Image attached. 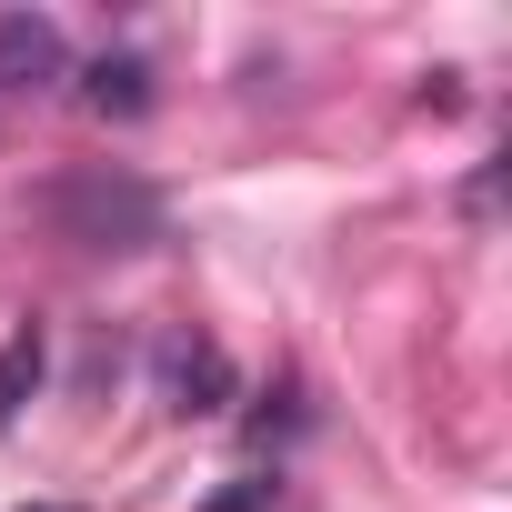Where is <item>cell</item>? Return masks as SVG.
I'll return each instance as SVG.
<instances>
[{"instance_id": "obj_1", "label": "cell", "mask_w": 512, "mask_h": 512, "mask_svg": "<svg viewBox=\"0 0 512 512\" xmlns=\"http://www.w3.org/2000/svg\"><path fill=\"white\" fill-rule=\"evenodd\" d=\"M51 221H61L71 241H91V251H131V241L161 231V201H151L141 181H121V171H81V181L51 191Z\"/></svg>"}, {"instance_id": "obj_2", "label": "cell", "mask_w": 512, "mask_h": 512, "mask_svg": "<svg viewBox=\"0 0 512 512\" xmlns=\"http://www.w3.org/2000/svg\"><path fill=\"white\" fill-rule=\"evenodd\" d=\"M71 81V41L51 11H0V91H51Z\"/></svg>"}, {"instance_id": "obj_3", "label": "cell", "mask_w": 512, "mask_h": 512, "mask_svg": "<svg viewBox=\"0 0 512 512\" xmlns=\"http://www.w3.org/2000/svg\"><path fill=\"white\" fill-rule=\"evenodd\" d=\"M161 402H171V412H221V402H231V362H221L211 342H171V352H161Z\"/></svg>"}, {"instance_id": "obj_4", "label": "cell", "mask_w": 512, "mask_h": 512, "mask_svg": "<svg viewBox=\"0 0 512 512\" xmlns=\"http://www.w3.org/2000/svg\"><path fill=\"white\" fill-rule=\"evenodd\" d=\"M81 101H91L101 121H141V111H151V61H131V51H101V61L81 71Z\"/></svg>"}, {"instance_id": "obj_5", "label": "cell", "mask_w": 512, "mask_h": 512, "mask_svg": "<svg viewBox=\"0 0 512 512\" xmlns=\"http://www.w3.org/2000/svg\"><path fill=\"white\" fill-rule=\"evenodd\" d=\"M31 382H41V322H21L11 342H0V422L31 402Z\"/></svg>"}, {"instance_id": "obj_6", "label": "cell", "mask_w": 512, "mask_h": 512, "mask_svg": "<svg viewBox=\"0 0 512 512\" xmlns=\"http://www.w3.org/2000/svg\"><path fill=\"white\" fill-rule=\"evenodd\" d=\"M272 492H282V482H241V492H221L211 512H272Z\"/></svg>"}]
</instances>
